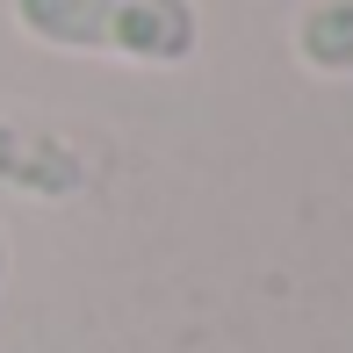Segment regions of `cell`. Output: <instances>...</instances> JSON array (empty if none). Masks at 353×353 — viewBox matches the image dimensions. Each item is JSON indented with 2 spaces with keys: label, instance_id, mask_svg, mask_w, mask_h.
Returning <instances> with one entry per match:
<instances>
[{
  "label": "cell",
  "instance_id": "cell-2",
  "mask_svg": "<svg viewBox=\"0 0 353 353\" xmlns=\"http://www.w3.org/2000/svg\"><path fill=\"white\" fill-rule=\"evenodd\" d=\"M288 51L317 79H353V0H303L288 22Z\"/></svg>",
  "mask_w": 353,
  "mask_h": 353
},
{
  "label": "cell",
  "instance_id": "cell-3",
  "mask_svg": "<svg viewBox=\"0 0 353 353\" xmlns=\"http://www.w3.org/2000/svg\"><path fill=\"white\" fill-rule=\"evenodd\" d=\"M8 267H14V245H8V231H0V288H8Z\"/></svg>",
  "mask_w": 353,
  "mask_h": 353
},
{
  "label": "cell",
  "instance_id": "cell-1",
  "mask_svg": "<svg viewBox=\"0 0 353 353\" xmlns=\"http://www.w3.org/2000/svg\"><path fill=\"white\" fill-rule=\"evenodd\" d=\"M14 29L65 58H116V65L173 72L202 51L195 0H8Z\"/></svg>",
  "mask_w": 353,
  "mask_h": 353
}]
</instances>
